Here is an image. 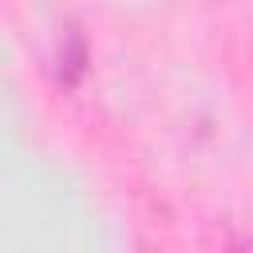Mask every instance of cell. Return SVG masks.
I'll use <instances>...</instances> for the list:
<instances>
[{
  "label": "cell",
  "mask_w": 253,
  "mask_h": 253,
  "mask_svg": "<svg viewBox=\"0 0 253 253\" xmlns=\"http://www.w3.org/2000/svg\"><path fill=\"white\" fill-rule=\"evenodd\" d=\"M91 71V43H87V32L79 24H67L59 32V43H55V55H51V79L55 87L63 91H75Z\"/></svg>",
  "instance_id": "6da1fadb"
},
{
  "label": "cell",
  "mask_w": 253,
  "mask_h": 253,
  "mask_svg": "<svg viewBox=\"0 0 253 253\" xmlns=\"http://www.w3.org/2000/svg\"><path fill=\"white\" fill-rule=\"evenodd\" d=\"M225 253H253V241H233Z\"/></svg>",
  "instance_id": "7a4b0ae2"
}]
</instances>
